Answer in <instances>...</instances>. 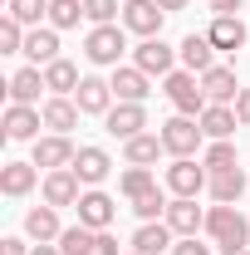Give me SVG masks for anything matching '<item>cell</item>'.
<instances>
[{
  "instance_id": "obj_18",
  "label": "cell",
  "mask_w": 250,
  "mask_h": 255,
  "mask_svg": "<svg viewBox=\"0 0 250 255\" xmlns=\"http://www.w3.org/2000/svg\"><path fill=\"white\" fill-rule=\"evenodd\" d=\"M108 172H113V157H108L103 147H79V152H74V177H79L84 187H98Z\"/></svg>"
},
{
  "instance_id": "obj_11",
  "label": "cell",
  "mask_w": 250,
  "mask_h": 255,
  "mask_svg": "<svg viewBox=\"0 0 250 255\" xmlns=\"http://www.w3.org/2000/svg\"><path fill=\"white\" fill-rule=\"evenodd\" d=\"M39 123H44V113L30 108V103H10L5 108V137L10 142H39Z\"/></svg>"
},
{
  "instance_id": "obj_23",
  "label": "cell",
  "mask_w": 250,
  "mask_h": 255,
  "mask_svg": "<svg viewBox=\"0 0 250 255\" xmlns=\"http://www.w3.org/2000/svg\"><path fill=\"white\" fill-rule=\"evenodd\" d=\"M201 89H206L211 103H236V98H241L236 69H226V64H216V69H206V74H201Z\"/></svg>"
},
{
  "instance_id": "obj_12",
  "label": "cell",
  "mask_w": 250,
  "mask_h": 255,
  "mask_svg": "<svg viewBox=\"0 0 250 255\" xmlns=\"http://www.w3.org/2000/svg\"><path fill=\"white\" fill-rule=\"evenodd\" d=\"M108 84H113V98L118 103H147V94H152V84H147V74L137 64H118Z\"/></svg>"
},
{
  "instance_id": "obj_27",
  "label": "cell",
  "mask_w": 250,
  "mask_h": 255,
  "mask_svg": "<svg viewBox=\"0 0 250 255\" xmlns=\"http://www.w3.org/2000/svg\"><path fill=\"white\" fill-rule=\"evenodd\" d=\"M39 113H44V128L49 132H64L69 137V128H79V103L74 98H44Z\"/></svg>"
},
{
  "instance_id": "obj_35",
  "label": "cell",
  "mask_w": 250,
  "mask_h": 255,
  "mask_svg": "<svg viewBox=\"0 0 250 255\" xmlns=\"http://www.w3.org/2000/svg\"><path fill=\"white\" fill-rule=\"evenodd\" d=\"M25 25H20V20H15V15H5V20H0V54H25Z\"/></svg>"
},
{
  "instance_id": "obj_24",
  "label": "cell",
  "mask_w": 250,
  "mask_h": 255,
  "mask_svg": "<svg viewBox=\"0 0 250 255\" xmlns=\"http://www.w3.org/2000/svg\"><path fill=\"white\" fill-rule=\"evenodd\" d=\"M79 84H84V74L74 69L69 59H54V64H44V89L54 98H69V94H79Z\"/></svg>"
},
{
  "instance_id": "obj_14",
  "label": "cell",
  "mask_w": 250,
  "mask_h": 255,
  "mask_svg": "<svg viewBox=\"0 0 250 255\" xmlns=\"http://www.w3.org/2000/svg\"><path fill=\"white\" fill-rule=\"evenodd\" d=\"M162 221L172 226L177 236H196V231H206V211L196 206V196H172V206H167Z\"/></svg>"
},
{
  "instance_id": "obj_17",
  "label": "cell",
  "mask_w": 250,
  "mask_h": 255,
  "mask_svg": "<svg viewBox=\"0 0 250 255\" xmlns=\"http://www.w3.org/2000/svg\"><path fill=\"white\" fill-rule=\"evenodd\" d=\"M103 128L127 142V137H137V132L147 128V108H142V103H113V113L103 118Z\"/></svg>"
},
{
  "instance_id": "obj_2",
  "label": "cell",
  "mask_w": 250,
  "mask_h": 255,
  "mask_svg": "<svg viewBox=\"0 0 250 255\" xmlns=\"http://www.w3.org/2000/svg\"><path fill=\"white\" fill-rule=\"evenodd\" d=\"M162 94L172 98V108L187 113V118H201V113L211 108V98L201 89V74H191V69H172V74L162 79Z\"/></svg>"
},
{
  "instance_id": "obj_8",
  "label": "cell",
  "mask_w": 250,
  "mask_h": 255,
  "mask_svg": "<svg viewBox=\"0 0 250 255\" xmlns=\"http://www.w3.org/2000/svg\"><path fill=\"white\" fill-rule=\"evenodd\" d=\"M132 64H137L147 79H152V74H157V79H167V74H172V64H177V49H172V44H162V34H157V39H142V44L132 49Z\"/></svg>"
},
{
  "instance_id": "obj_30",
  "label": "cell",
  "mask_w": 250,
  "mask_h": 255,
  "mask_svg": "<svg viewBox=\"0 0 250 255\" xmlns=\"http://www.w3.org/2000/svg\"><path fill=\"white\" fill-rule=\"evenodd\" d=\"M157 187V177H152V167H127L123 177H118V191H123L127 201H137V196H147V191Z\"/></svg>"
},
{
  "instance_id": "obj_43",
  "label": "cell",
  "mask_w": 250,
  "mask_h": 255,
  "mask_svg": "<svg viewBox=\"0 0 250 255\" xmlns=\"http://www.w3.org/2000/svg\"><path fill=\"white\" fill-rule=\"evenodd\" d=\"M157 5H162L167 15H172V10H187V0H157Z\"/></svg>"
},
{
  "instance_id": "obj_28",
  "label": "cell",
  "mask_w": 250,
  "mask_h": 255,
  "mask_svg": "<svg viewBox=\"0 0 250 255\" xmlns=\"http://www.w3.org/2000/svg\"><path fill=\"white\" fill-rule=\"evenodd\" d=\"M206 191H211V201H226V206H236V201H241V191H246V172H241V167H226V172H211Z\"/></svg>"
},
{
  "instance_id": "obj_38",
  "label": "cell",
  "mask_w": 250,
  "mask_h": 255,
  "mask_svg": "<svg viewBox=\"0 0 250 255\" xmlns=\"http://www.w3.org/2000/svg\"><path fill=\"white\" fill-rule=\"evenodd\" d=\"M172 255H211V246H201L196 236H182V241L172 246Z\"/></svg>"
},
{
  "instance_id": "obj_44",
  "label": "cell",
  "mask_w": 250,
  "mask_h": 255,
  "mask_svg": "<svg viewBox=\"0 0 250 255\" xmlns=\"http://www.w3.org/2000/svg\"><path fill=\"white\" fill-rule=\"evenodd\" d=\"M30 255H64L59 246H39V251H30Z\"/></svg>"
},
{
  "instance_id": "obj_42",
  "label": "cell",
  "mask_w": 250,
  "mask_h": 255,
  "mask_svg": "<svg viewBox=\"0 0 250 255\" xmlns=\"http://www.w3.org/2000/svg\"><path fill=\"white\" fill-rule=\"evenodd\" d=\"M246 0H211V15H236Z\"/></svg>"
},
{
  "instance_id": "obj_5",
  "label": "cell",
  "mask_w": 250,
  "mask_h": 255,
  "mask_svg": "<svg viewBox=\"0 0 250 255\" xmlns=\"http://www.w3.org/2000/svg\"><path fill=\"white\" fill-rule=\"evenodd\" d=\"M162 20H167V10H162L157 0H123V30L127 34L157 39V34H162Z\"/></svg>"
},
{
  "instance_id": "obj_20",
  "label": "cell",
  "mask_w": 250,
  "mask_h": 255,
  "mask_svg": "<svg viewBox=\"0 0 250 255\" xmlns=\"http://www.w3.org/2000/svg\"><path fill=\"white\" fill-rule=\"evenodd\" d=\"M172 236H177V231H172L167 221H142V226H137V236H132V251H137V255H162V251L177 246Z\"/></svg>"
},
{
  "instance_id": "obj_40",
  "label": "cell",
  "mask_w": 250,
  "mask_h": 255,
  "mask_svg": "<svg viewBox=\"0 0 250 255\" xmlns=\"http://www.w3.org/2000/svg\"><path fill=\"white\" fill-rule=\"evenodd\" d=\"M0 255H30V246H25L20 236H5V241H0Z\"/></svg>"
},
{
  "instance_id": "obj_7",
  "label": "cell",
  "mask_w": 250,
  "mask_h": 255,
  "mask_svg": "<svg viewBox=\"0 0 250 255\" xmlns=\"http://www.w3.org/2000/svg\"><path fill=\"white\" fill-rule=\"evenodd\" d=\"M79 226H89V231H108L113 226V216H118V201L108 196V191H98V187H89L84 196H79Z\"/></svg>"
},
{
  "instance_id": "obj_4",
  "label": "cell",
  "mask_w": 250,
  "mask_h": 255,
  "mask_svg": "<svg viewBox=\"0 0 250 255\" xmlns=\"http://www.w3.org/2000/svg\"><path fill=\"white\" fill-rule=\"evenodd\" d=\"M201 142H206L201 118L177 113V118H167V123H162V147H167L172 157H196V152H201Z\"/></svg>"
},
{
  "instance_id": "obj_46",
  "label": "cell",
  "mask_w": 250,
  "mask_h": 255,
  "mask_svg": "<svg viewBox=\"0 0 250 255\" xmlns=\"http://www.w3.org/2000/svg\"><path fill=\"white\" fill-rule=\"evenodd\" d=\"M132 255H137V251H132Z\"/></svg>"
},
{
  "instance_id": "obj_6",
  "label": "cell",
  "mask_w": 250,
  "mask_h": 255,
  "mask_svg": "<svg viewBox=\"0 0 250 255\" xmlns=\"http://www.w3.org/2000/svg\"><path fill=\"white\" fill-rule=\"evenodd\" d=\"M206 182H211L206 162L172 157V167H167V191H172V196H196V191H206Z\"/></svg>"
},
{
  "instance_id": "obj_26",
  "label": "cell",
  "mask_w": 250,
  "mask_h": 255,
  "mask_svg": "<svg viewBox=\"0 0 250 255\" xmlns=\"http://www.w3.org/2000/svg\"><path fill=\"white\" fill-rule=\"evenodd\" d=\"M162 152H167V147H162V132H137V137H127V142H123L127 167H152Z\"/></svg>"
},
{
  "instance_id": "obj_19",
  "label": "cell",
  "mask_w": 250,
  "mask_h": 255,
  "mask_svg": "<svg viewBox=\"0 0 250 255\" xmlns=\"http://www.w3.org/2000/svg\"><path fill=\"white\" fill-rule=\"evenodd\" d=\"M211 44H216L221 54H236V49H246V20H241V15H216V20H211Z\"/></svg>"
},
{
  "instance_id": "obj_16",
  "label": "cell",
  "mask_w": 250,
  "mask_h": 255,
  "mask_svg": "<svg viewBox=\"0 0 250 255\" xmlns=\"http://www.w3.org/2000/svg\"><path fill=\"white\" fill-rule=\"evenodd\" d=\"M177 59H182V69H191V74L216 69V44H211V34H187V39L177 44Z\"/></svg>"
},
{
  "instance_id": "obj_29",
  "label": "cell",
  "mask_w": 250,
  "mask_h": 255,
  "mask_svg": "<svg viewBox=\"0 0 250 255\" xmlns=\"http://www.w3.org/2000/svg\"><path fill=\"white\" fill-rule=\"evenodd\" d=\"M39 89H44V74L39 69H20V74H10V84H5V94H10V103H39Z\"/></svg>"
},
{
  "instance_id": "obj_37",
  "label": "cell",
  "mask_w": 250,
  "mask_h": 255,
  "mask_svg": "<svg viewBox=\"0 0 250 255\" xmlns=\"http://www.w3.org/2000/svg\"><path fill=\"white\" fill-rule=\"evenodd\" d=\"M84 20H94V25H118V20H123V5H118V0H84Z\"/></svg>"
},
{
  "instance_id": "obj_41",
  "label": "cell",
  "mask_w": 250,
  "mask_h": 255,
  "mask_svg": "<svg viewBox=\"0 0 250 255\" xmlns=\"http://www.w3.org/2000/svg\"><path fill=\"white\" fill-rule=\"evenodd\" d=\"M236 118L250 128V89H241V98H236Z\"/></svg>"
},
{
  "instance_id": "obj_33",
  "label": "cell",
  "mask_w": 250,
  "mask_h": 255,
  "mask_svg": "<svg viewBox=\"0 0 250 255\" xmlns=\"http://www.w3.org/2000/svg\"><path fill=\"white\" fill-rule=\"evenodd\" d=\"M84 20V0H49V25L54 30H74Z\"/></svg>"
},
{
  "instance_id": "obj_32",
  "label": "cell",
  "mask_w": 250,
  "mask_h": 255,
  "mask_svg": "<svg viewBox=\"0 0 250 255\" xmlns=\"http://www.w3.org/2000/svg\"><path fill=\"white\" fill-rule=\"evenodd\" d=\"M5 15H15L25 30H34L39 20H49V0H10V5H5Z\"/></svg>"
},
{
  "instance_id": "obj_10",
  "label": "cell",
  "mask_w": 250,
  "mask_h": 255,
  "mask_svg": "<svg viewBox=\"0 0 250 255\" xmlns=\"http://www.w3.org/2000/svg\"><path fill=\"white\" fill-rule=\"evenodd\" d=\"M74 103H79V113L108 118V113H113V84H108V79H98V74H84V84H79Z\"/></svg>"
},
{
  "instance_id": "obj_13",
  "label": "cell",
  "mask_w": 250,
  "mask_h": 255,
  "mask_svg": "<svg viewBox=\"0 0 250 255\" xmlns=\"http://www.w3.org/2000/svg\"><path fill=\"white\" fill-rule=\"evenodd\" d=\"M79 196H84V182L74 177V167L44 172V201L49 206H79Z\"/></svg>"
},
{
  "instance_id": "obj_45",
  "label": "cell",
  "mask_w": 250,
  "mask_h": 255,
  "mask_svg": "<svg viewBox=\"0 0 250 255\" xmlns=\"http://www.w3.org/2000/svg\"><path fill=\"white\" fill-rule=\"evenodd\" d=\"M241 255H250V251H241Z\"/></svg>"
},
{
  "instance_id": "obj_3",
  "label": "cell",
  "mask_w": 250,
  "mask_h": 255,
  "mask_svg": "<svg viewBox=\"0 0 250 255\" xmlns=\"http://www.w3.org/2000/svg\"><path fill=\"white\" fill-rule=\"evenodd\" d=\"M123 49H127V30H123V25H94L89 39H84L89 64H103V69H118Z\"/></svg>"
},
{
  "instance_id": "obj_22",
  "label": "cell",
  "mask_w": 250,
  "mask_h": 255,
  "mask_svg": "<svg viewBox=\"0 0 250 255\" xmlns=\"http://www.w3.org/2000/svg\"><path fill=\"white\" fill-rule=\"evenodd\" d=\"M34 182H39V167L34 162H5L0 167V191L5 196H30Z\"/></svg>"
},
{
  "instance_id": "obj_15",
  "label": "cell",
  "mask_w": 250,
  "mask_h": 255,
  "mask_svg": "<svg viewBox=\"0 0 250 255\" xmlns=\"http://www.w3.org/2000/svg\"><path fill=\"white\" fill-rule=\"evenodd\" d=\"M25 236H30V241H39V246H54V241L64 236L59 206H49V201H44V206H30V211H25Z\"/></svg>"
},
{
  "instance_id": "obj_34",
  "label": "cell",
  "mask_w": 250,
  "mask_h": 255,
  "mask_svg": "<svg viewBox=\"0 0 250 255\" xmlns=\"http://www.w3.org/2000/svg\"><path fill=\"white\" fill-rule=\"evenodd\" d=\"M167 206H172V201H167V191H162V187H152L147 196H137V201H132L137 221H162V216H167Z\"/></svg>"
},
{
  "instance_id": "obj_25",
  "label": "cell",
  "mask_w": 250,
  "mask_h": 255,
  "mask_svg": "<svg viewBox=\"0 0 250 255\" xmlns=\"http://www.w3.org/2000/svg\"><path fill=\"white\" fill-rule=\"evenodd\" d=\"M236 123H241V118H236V108H231V103H211V108L201 113V132H206L211 142H231Z\"/></svg>"
},
{
  "instance_id": "obj_31",
  "label": "cell",
  "mask_w": 250,
  "mask_h": 255,
  "mask_svg": "<svg viewBox=\"0 0 250 255\" xmlns=\"http://www.w3.org/2000/svg\"><path fill=\"white\" fill-rule=\"evenodd\" d=\"M94 236L98 231H89V226H64V236L54 241L64 255H94Z\"/></svg>"
},
{
  "instance_id": "obj_36",
  "label": "cell",
  "mask_w": 250,
  "mask_h": 255,
  "mask_svg": "<svg viewBox=\"0 0 250 255\" xmlns=\"http://www.w3.org/2000/svg\"><path fill=\"white\" fill-rule=\"evenodd\" d=\"M201 162H206V172H226V167H241V157H236V142H211V147L201 152Z\"/></svg>"
},
{
  "instance_id": "obj_21",
  "label": "cell",
  "mask_w": 250,
  "mask_h": 255,
  "mask_svg": "<svg viewBox=\"0 0 250 255\" xmlns=\"http://www.w3.org/2000/svg\"><path fill=\"white\" fill-rule=\"evenodd\" d=\"M25 59H30L34 69H39V64H54L59 59V30H54V25H44V30L34 25V30L25 34Z\"/></svg>"
},
{
  "instance_id": "obj_39",
  "label": "cell",
  "mask_w": 250,
  "mask_h": 255,
  "mask_svg": "<svg viewBox=\"0 0 250 255\" xmlns=\"http://www.w3.org/2000/svg\"><path fill=\"white\" fill-rule=\"evenodd\" d=\"M94 255H118V236H113V231H98L94 236Z\"/></svg>"
},
{
  "instance_id": "obj_1",
  "label": "cell",
  "mask_w": 250,
  "mask_h": 255,
  "mask_svg": "<svg viewBox=\"0 0 250 255\" xmlns=\"http://www.w3.org/2000/svg\"><path fill=\"white\" fill-rule=\"evenodd\" d=\"M206 236L216 241L221 255H241V251H250V221L236 211V206H226V201H216V206L206 211Z\"/></svg>"
},
{
  "instance_id": "obj_9",
  "label": "cell",
  "mask_w": 250,
  "mask_h": 255,
  "mask_svg": "<svg viewBox=\"0 0 250 255\" xmlns=\"http://www.w3.org/2000/svg\"><path fill=\"white\" fill-rule=\"evenodd\" d=\"M74 152H79V147H74L64 132H49V137L34 142V157L30 162L39 167V172H59V167H74Z\"/></svg>"
}]
</instances>
